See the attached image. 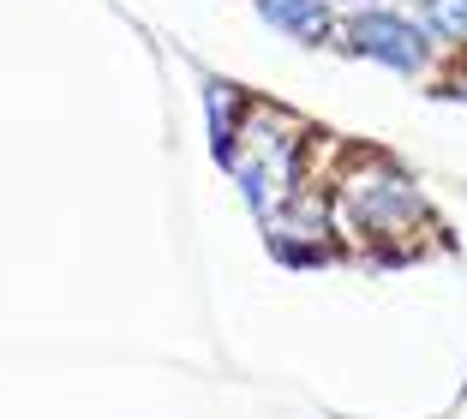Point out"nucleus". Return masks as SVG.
I'll use <instances>...</instances> for the list:
<instances>
[{
    "label": "nucleus",
    "instance_id": "4",
    "mask_svg": "<svg viewBox=\"0 0 467 419\" xmlns=\"http://www.w3.org/2000/svg\"><path fill=\"white\" fill-rule=\"evenodd\" d=\"M426 18L438 30H455V37H462L467 30V0H426Z\"/></svg>",
    "mask_w": 467,
    "mask_h": 419
},
{
    "label": "nucleus",
    "instance_id": "2",
    "mask_svg": "<svg viewBox=\"0 0 467 419\" xmlns=\"http://www.w3.org/2000/svg\"><path fill=\"white\" fill-rule=\"evenodd\" d=\"M348 42H354L359 55L384 60V67H420V60H426V37H420L408 18H396V13L354 18V25H348Z\"/></svg>",
    "mask_w": 467,
    "mask_h": 419
},
{
    "label": "nucleus",
    "instance_id": "3",
    "mask_svg": "<svg viewBox=\"0 0 467 419\" xmlns=\"http://www.w3.org/2000/svg\"><path fill=\"white\" fill-rule=\"evenodd\" d=\"M264 18H275L282 30H300V37H312V30L324 25V6H317V0H264Z\"/></svg>",
    "mask_w": 467,
    "mask_h": 419
},
{
    "label": "nucleus",
    "instance_id": "1",
    "mask_svg": "<svg viewBox=\"0 0 467 419\" xmlns=\"http://www.w3.org/2000/svg\"><path fill=\"white\" fill-rule=\"evenodd\" d=\"M420 216H426V210H420L413 186L396 180L389 168H366V174H354V186H348V222H354V234L371 240V246L408 240V228Z\"/></svg>",
    "mask_w": 467,
    "mask_h": 419
}]
</instances>
